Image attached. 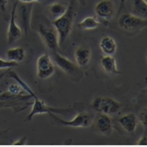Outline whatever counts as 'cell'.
I'll list each match as a JSON object with an SVG mask.
<instances>
[{
  "mask_svg": "<svg viewBox=\"0 0 147 147\" xmlns=\"http://www.w3.org/2000/svg\"><path fill=\"white\" fill-rule=\"evenodd\" d=\"M76 16L75 0H70L67 5V8L61 17L55 18L53 22V25L56 30L59 37V44L62 45L68 38L69 34L72 30L74 20Z\"/></svg>",
  "mask_w": 147,
  "mask_h": 147,
  "instance_id": "1",
  "label": "cell"
},
{
  "mask_svg": "<svg viewBox=\"0 0 147 147\" xmlns=\"http://www.w3.org/2000/svg\"><path fill=\"white\" fill-rule=\"evenodd\" d=\"M35 96V94H13L7 90L0 94V109L11 108L15 112H18L25 109L30 105V100Z\"/></svg>",
  "mask_w": 147,
  "mask_h": 147,
  "instance_id": "2",
  "label": "cell"
},
{
  "mask_svg": "<svg viewBox=\"0 0 147 147\" xmlns=\"http://www.w3.org/2000/svg\"><path fill=\"white\" fill-rule=\"evenodd\" d=\"M53 59L54 63L57 64V66L61 68L65 74L70 76L75 81H80L83 77L82 68H80L75 63L71 62L66 57L63 56L62 54L58 53L57 51H53Z\"/></svg>",
  "mask_w": 147,
  "mask_h": 147,
  "instance_id": "3",
  "label": "cell"
},
{
  "mask_svg": "<svg viewBox=\"0 0 147 147\" xmlns=\"http://www.w3.org/2000/svg\"><path fill=\"white\" fill-rule=\"evenodd\" d=\"M121 107L122 104L121 102H118L113 98H103V96L96 98L92 102V108L95 111L107 115L116 114Z\"/></svg>",
  "mask_w": 147,
  "mask_h": 147,
  "instance_id": "4",
  "label": "cell"
},
{
  "mask_svg": "<svg viewBox=\"0 0 147 147\" xmlns=\"http://www.w3.org/2000/svg\"><path fill=\"white\" fill-rule=\"evenodd\" d=\"M34 102L33 106H32V109L30 110V112L29 115L26 117V121H31V119L33 118L36 115H40V114H45V113H54V114H63V115H68L69 113L72 112V109H57V108H52L49 107L47 104H45L42 100L39 99L37 96L33 98Z\"/></svg>",
  "mask_w": 147,
  "mask_h": 147,
  "instance_id": "5",
  "label": "cell"
},
{
  "mask_svg": "<svg viewBox=\"0 0 147 147\" xmlns=\"http://www.w3.org/2000/svg\"><path fill=\"white\" fill-rule=\"evenodd\" d=\"M119 26L125 30H140L147 26V20L133 14H123L119 18Z\"/></svg>",
  "mask_w": 147,
  "mask_h": 147,
  "instance_id": "6",
  "label": "cell"
},
{
  "mask_svg": "<svg viewBox=\"0 0 147 147\" xmlns=\"http://www.w3.org/2000/svg\"><path fill=\"white\" fill-rule=\"evenodd\" d=\"M93 131L103 135H110L113 130V124L109 115L98 112L92 121Z\"/></svg>",
  "mask_w": 147,
  "mask_h": 147,
  "instance_id": "7",
  "label": "cell"
},
{
  "mask_svg": "<svg viewBox=\"0 0 147 147\" xmlns=\"http://www.w3.org/2000/svg\"><path fill=\"white\" fill-rule=\"evenodd\" d=\"M50 116L53 118L59 124L63 126H69V127H75V128H86L89 125H91L93 119L89 114L85 112L78 113L76 116L71 121H63V119L57 117L54 113H51Z\"/></svg>",
  "mask_w": 147,
  "mask_h": 147,
  "instance_id": "8",
  "label": "cell"
},
{
  "mask_svg": "<svg viewBox=\"0 0 147 147\" xmlns=\"http://www.w3.org/2000/svg\"><path fill=\"white\" fill-rule=\"evenodd\" d=\"M38 32L46 46L52 51H57L59 47V37L55 29H52L43 24H40Z\"/></svg>",
  "mask_w": 147,
  "mask_h": 147,
  "instance_id": "9",
  "label": "cell"
},
{
  "mask_svg": "<svg viewBox=\"0 0 147 147\" xmlns=\"http://www.w3.org/2000/svg\"><path fill=\"white\" fill-rule=\"evenodd\" d=\"M54 72V65L51 59V56L47 53H42L37 60V76L40 79H46L52 76Z\"/></svg>",
  "mask_w": 147,
  "mask_h": 147,
  "instance_id": "10",
  "label": "cell"
},
{
  "mask_svg": "<svg viewBox=\"0 0 147 147\" xmlns=\"http://www.w3.org/2000/svg\"><path fill=\"white\" fill-rule=\"evenodd\" d=\"M20 3L18 0H17L16 3L14 4L12 7L11 14H10V20H9V26L7 29V42L9 44H12L16 42L17 40H20L22 37V30L20 27L17 24L16 22V11L18 5Z\"/></svg>",
  "mask_w": 147,
  "mask_h": 147,
  "instance_id": "11",
  "label": "cell"
},
{
  "mask_svg": "<svg viewBox=\"0 0 147 147\" xmlns=\"http://www.w3.org/2000/svg\"><path fill=\"white\" fill-rule=\"evenodd\" d=\"M33 3H23L18 7V23L20 25V29L27 35L30 30V20L31 11Z\"/></svg>",
  "mask_w": 147,
  "mask_h": 147,
  "instance_id": "12",
  "label": "cell"
},
{
  "mask_svg": "<svg viewBox=\"0 0 147 147\" xmlns=\"http://www.w3.org/2000/svg\"><path fill=\"white\" fill-rule=\"evenodd\" d=\"M114 3L112 0H100L96 5L95 12L98 18L104 20H109L114 15Z\"/></svg>",
  "mask_w": 147,
  "mask_h": 147,
  "instance_id": "13",
  "label": "cell"
},
{
  "mask_svg": "<svg viewBox=\"0 0 147 147\" xmlns=\"http://www.w3.org/2000/svg\"><path fill=\"white\" fill-rule=\"evenodd\" d=\"M76 62V64L80 68H85L88 65L91 59V51L89 48L84 47V46H80L76 51L75 53Z\"/></svg>",
  "mask_w": 147,
  "mask_h": 147,
  "instance_id": "14",
  "label": "cell"
},
{
  "mask_svg": "<svg viewBox=\"0 0 147 147\" xmlns=\"http://www.w3.org/2000/svg\"><path fill=\"white\" fill-rule=\"evenodd\" d=\"M121 127L128 132H134L138 125V118L134 113H128L118 119Z\"/></svg>",
  "mask_w": 147,
  "mask_h": 147,
  "instance_id": "15",
  "label": "cell"
},
{
  "mask_svg": "<svg viewBox=\"0 0 147 147\" xmlns=\"http://www.w3.org/2000/svg\"><path fill=\"white\" fill-rule=\"evenodd\" d=\"M100 65L103 70L108 74H115L119 75V71L118 70L117 63L112 55H105L100 59Z\"/></svg>",
  "mask_w": 147,
  "mask_h": 147,
  "instance_id": "16",
  "label": "cell"
},
{
  "mask_svg": "<svg viewBox=\"0 0 147 147\" xmlns=\"http://www.w3.org/2000/svg\"><path fill=\"white\" fill-rule=\"evenodd\" d=\"M99 48L106 55H113L117 51V43L111 37L105 36L99 41Z\"/></svg>",
  "mask_w": 147,
  "mask_h": 147,
  "instance_id": "17",
  "label": "cell"
},
{
  "mask_svg": "<svg viewBox=\"0 0 147 147\" xmlns=\"http://www.w3.org/2000/svg\"><path fill=\"white\" fill-rule=\"evenodd\" d=\"M6 56L9 61H14L17 63L22 62L25 59V50L22 47L8 49L6 53Z\"/></svg>",
  "mask_w": 147,
  "mask_h": 147,
  "instance_id": "18",
  "label": "cell"
},
{
  "mask_svg": "<svg viewBox=\"0 0 147 147\" xmlns=\"http://www.w3.org/2000/svg\"><path fill=\"white\" fill-rule=\"evenodd\" d=\"M67 8V5L63 2H55L53 4H51L48 7V10L50 15L52 16L54 20L59 17H61L63 14L65 12Z\"/></svg>",
  "mask_w": 147,
  "mask_h": 147,
  "instance_id": "19",
  "label": "cell"
},
{
  "mask_svg": "<svg viewBox=\"0 0 147 147\" xmlns=\"http://www.w3.org/2000/svg\"><path fill=\"white\" fill-rule=\"evenodd\" d=\"M132 14L137 17L146 18L147 2L144 1V0H134L132 6Z\"/></svg>",
  "mask_w": 147,
  "mask_h": 147,
  "instance_id": "20",
  "label": "cell"
},
{
  "mask_svg": "<svg viewBox=\"0 0 147 147\" xmlns=\"http://www.w3.org/2000/svg\"><path fill=\"white\" fill-rule=\"evenodd\" d=\"M99 25H100V21L96 18L92 17V16L86 17L84 20H81L77 24V26L79 28H81L83 30H86L96 29Z\"/></svg>",
  "mask_w": 147,
  "mask_h": 147,
  "instance_id": "21",
  "label": "cell"
},
{
  "mask_svg": "<svg viewBox=\"0 0 147 147\" xmlns=\"http://www.w3.org/2000/svg\"><path fill=\"white\" fill-rule=\"evenodd\" d=\"M18 65V63L0 58V69H11Z\"/></svg>",
  "mask_w": 147,
  "mask_h": 147,
  "instance_id": "22",
  "label": "cell"
},
{
  "mask_svg": "<svg viewBox=\"0 0 147 147\" xmlns=\"http://www.w3.org/2000/svg\"><path fill=\"white\" fill-rule=\"evenodd\" d=\"M140 121L142 123V125H144L146 128V121H147V111H146V109H144V110H142V111H141Z\"/></svg>",
  "mask_w": 147,
  "mask_h": 147,
  "instance_id": "23",
  "label": "cell"
},
{
  "mask_svg": "<svg viewBox=\"0 0 147 147\" xmlns=\"http://www.w3.org/2000/svg\"><path fill=\"white\" fill-rule=\"evenodd\" d=\"M7 3H8V0H0V10L2 12H6Z\"/></svg>",
  "mask_w": 147,
  "mask_h": 147,
  "instance_id": "24",
  "label": "cell"
},
{
  "mask_svg": "<svg viewBox=\"0 0 147 147\" xmlns=\"http://www.w3.org/2000/svg\"><path fill=\"white\" fill-rule=\"evenodd\" d=\"M138 144L139 145H146L147 144V142H146V134L144 133V136H142V138H140L139 142H138Z\"/></svg>",
  "mask_w": 147,
  "mask_h": 147,
  "instance_id": "25",
  "label": "cell"
},
{
  "mask_svg": "<svg viewBox=\"0 0 147 147\" xmlns=\"http://www.w3.org/2000/svg\"><path fill=\"white\" fill-rule=\"evenodd\" d=\"M22 3H35V2H42L43 0H18Z\"/></svg>",
  "mask_w": 147,
  "mask_h": 147,
  "instance_id": "26",
  "label": "cell"
},
{
  "mask_svg": "<svg viewBox=\"0 0 147 147\" xmlns=\"http://www.w3.org/2000/svg\"><path fill=\"white\" fill-rule=\"evenodd\" d=\"M125 2H126V0H119V11H118V14H119V13H121V9L123 8V7H124V5H125Z\"/></svg>",
  "mask_w": 147,
  "mask_h": 147,
  "instance_id": "27",
  "label": "cell"
},
{
  "mask_svg": "<svg viewBox=\"0 0 147 147\" xmlns=\"http://www.w3.org/2000/svg\"><path fill=\"white\" fill-rule=\"evenodd\" d=\"M26 140V137H24V138H22V139H20V142H14V145H23L24 144V141Z\"/></svg>",
  "mask_w": 147,
  "mask_h": 147,
  "instance_id": "28",
  "label": "cell"
},
{
  "mask_svg": "<svg viewBox=\"0 0 147 147\" xmlns=\"http://www.w3.org/2000/svg\"><path fill=\"white\" fill-rule=\"evenodd\" d=\"M8 132V131H0V139L3 138Z\"/></svg>",
  "mask_w": 147,
  "mask_h": 147,
  "instance_id": "29",
  "label": "cell"
},
{
  "mask_svg": "<svg viewBox=\"0 0 147 147\" xmlns=\"http://www.w3.org/2000/svg\"><path fill=\"white\" fill-rule=\"evenodd\" d=\"M9 70H10V69H7L6 71H5V72H3V73L1 74V75H0V81H1V79H2V78H3V77H4L5 76L7 75V72H8Z\"/></svg>",
  "mask_w": 147,
  "mask_h": 147,
  "instance_id": "30",
  "label": "cell"
},
{
  "mask_svg": "<svg viewBox=\"0 0 147 147\" xmlns=\"http://www.w3.org/2000/svg\"><path fill=\"white\" fill-rule=\"evenodd\" d=\"M78 2H79L82 6H85L86 3V0H78Z\"/></svg>",
  "mask_w": 147,
  "mask_h": 147,
  "instance_id": "31",
  "label": "cell"
},
{
  "mask_svg": "<svg viewBox=\"0 0 147 147\" xmlns=\"http://www.w3.org/2000/svg\"><path fill=\"white\" fill-rule=\"evenodd\" d=\"M144 1H146V2H147V0H144Z\"/></svg>",
  "mask_w": 147,
  "mask_h": 147,
  "instance_id": "32",
  "label": "cell"
}]
</instances>
